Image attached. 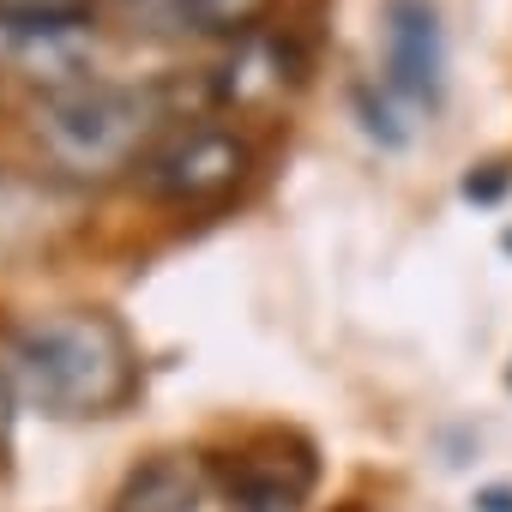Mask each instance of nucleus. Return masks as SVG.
Returning a JSON list of instances; mask_svg holds the SVG:
<instances>
[{
	"instance_id": "6e6552de",
	"label": "nucleus",
	"mask_w": 512,
	"mask_h": 512,
	"mask_svg": "<svg viewBox=\"0 0 512 512\" xmlns=\"http://www.w3.org/2000/svg\"><path fill=\"white\" fill-rule=\"evenodd\" d=\"M61 229H73V199L55 181L0 169V260H25V253L55 247Z\"/></svg>"
},
{
	"instance_id": "20e7f679",
	"label": "nucleus",
	"mask_w": 512,
	"mask_h": 512,
	"mask_svg": "<svg viewBox=\"0 0 512 512\" xmlns=\"http://www.w3.org/2000/svg\"><path fill=\"white\" fill-rule=\"evenodd\" d=\"M0 67L43 91L91 79V19L79 7H0Z\"/></svg>"
},
{
	"instance_id": "f8f14e48",
	"label": "nucleus",
	"mask_w": 512,
	"mask_h": 512,
	"mask_svg": "<svg viewBox=\"0 0 512 512\" xmlns=\"http://www.w3.org/2000/svg\"><path fill=\"white\" fill-rule=\"evenodd\" d=\"M482 512H512V494H500V488H494V494H482Z\"/></svg>"
},
{
	"instance_id": "39448f33",
	"label": "nucleus",
	"mask_w": 512,
	"mask_h": 512,
	"mask_svg": "<svg viewBox=\"0 0 512 512\" xmlns=\"http://www.w3.org/2000/svg\"><path fill=\"white\" fill-rule=\"evenodd\" d=\"M302 73H308V61H302V49L290 37H278V31H247V37H235L229 61L211 73V97L223 109H235V115H266L284 97H296Z\"/></svg>"
},
{
	"instance_id": "ddd939ff",
	"label": "nucleus",
	"mask_w": 512,
	"mask_h": 512,
	"mask_svg": "<svg viewBox=\"0 0 512 512\" xmlns=\"http://www.w3.org/2000/svg\"><path fill=\"white\" fill-rule=\"evenodd\" d=\"M0 7H61V0H0Z\"/></svg>"
},
{
	"instance_id": "0eeeda50",
	"label": "nucleus",
	"mask_w": 512,
	"mask_h": 512,
	"mask_svg": "<svg viewBox=\"0 0 512 512\" xmlns=\"http://www.w3.org/2000/svg\"><path fill=\"white\" fill-rule=\"evenodd\" d=\"M314 488V458L308 446H253L223 470V500L229 512H302Z\"/></svg>"
},
{
	"instance_id": "f257e3e1",
	"label": "nucleus",
	"mask_w": 512,
	"mask_h": 512,
	"mask_svg": "<svg viewBox=\"0 0 512 512\" xmlns=\"http://www.w3.org/2000/svg\"><path fill=\"white\" fill-rule=\"evenodd\" d=\"M0 380H7L25 404L49 416H109L133 398L139 362L127 332L109 314H43L7 332L0 344Z\"/></svg>"
},
{
	"instance_id": "9d476101",
	"label": "nucleus",
	"mask_w": 512,
	"mask_h": 512,
	"mask_svg": "<svg viewBox=\"0 0 512 512\" xmlns=\"http://www.w3.org/2000/svg\"><path fill=\"white\" fill-rule=\"evenodd\" d=\"M133 13H145L163 31H205V37H247L260 31L272 13V0H139Z\"/></svg>"
},
{
	"instance_id": "9b49d317",
	"label": "nucleus",
	"mask_w": 512,
	"mask_h": 512,
	"mask_svg": "<svg viewBox=\"0 0 512 512\" xmlns=\"http://www.w3.org/2000/svg\"><path fill=\"white\" fill-rule=\"evenodd\" d=\"M7 428H13V386L0 380V452H7Z\"/></svg>"
},
{
	"instance_id": "f03ea898",
	"label": "nucleus",
	"mask_w": 512,
	"mask_h": 512,
	"mask_svg": "<svg viewBox=\"0 0 512 512\" xmlns=\"http://www.w3.org/2000/svg\"><path fill=\"white\" fill-rule=\"evenodd\" d=\"M37 145L49 163L73 181H109L157 145L163 127V97L139 85H109V79H79L67 91H43L37 115Z\"/></svg>"
},
{
	"instance_id": "7ed1b4c3",
	"label": "nucleus",
	"mask_w": 512,
	"mask_h": 512,
	"mask_svg": "<svg viewBox=\"0 0 512 512\" xmlns=\"http://www.w3.org/2000/svg\"><path fill=\"white\" fill-rule=\"evenodd\" d=\"M247 169H253V145L235 127L205 121V127H181L163 145H151L139 163V181L163 205H217L247 181Z\"/></svg>"
},
{
	"instance_id": "423d86ee",
	"label": "nucleus",
	"mask_w": 512,
	"mask_h": 512,
	"mask_svg": "<svg viewBox=\"0 0 512 512\" xmlns=\"http://www.w3.org/2000/svg\"><path fill=\"white\" fill-rule=\"evenodd\" d=\"M446 85V31L434 0H386V91L404 103H434Z\"/></svg>"
},
{
	"instance_id": "1a4fd4ad",
	"label": "nucleus",
	"mask_w": 512,
	"mask_h": 512,
	"mask_svg": "<svg viewBox=\"0 0 512 512\" xmlns=\"http://www.w3.org/2000/svg\"><path fill=\"white\" fill-rule=\"evenodd\" d=\"M115 512H205V470L187 458H151L127 476Z\"/></svg>"
}]
</instances>
